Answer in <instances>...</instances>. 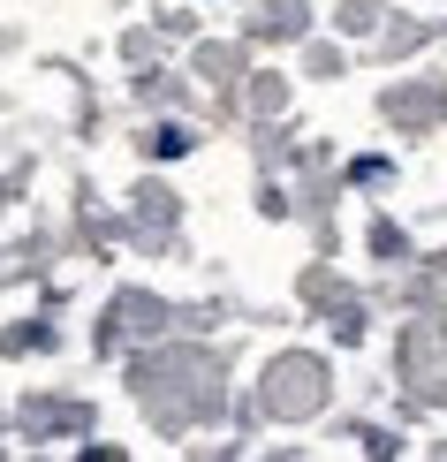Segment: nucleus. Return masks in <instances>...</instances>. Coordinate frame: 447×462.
Instances as JSON below:
<instances>
[{"mask_svg": "<svg viewBox=\"0 0 447 462\" xmlns=\"http://www.w3.org/2000/svg\"><path fill=\"white\" fill-rule=\"evenodd\" d=\"M274 379H281V387H265V402H274L281 417H303V410H319V364H311V356H288Z\"/></svg>", "mask_w": 447, "mask_h": 462, "instance_id": "f257e3e1", "label": "nucleus"}, {"mask_svg": "<svg viewBox=\"0 0 447 462\" xmlns=\"http://www.w3.org/2000/svg\"><path fill=\"white\" fill-rule=\"evenodd\" d=\"M23 425H31V432H84L91 410H84V402H31Z\"/></svg>", "mask_w": 447, "mask_h": 462, "instance_id": "f03ea898", "label": "nucleus"}]
</instances>
